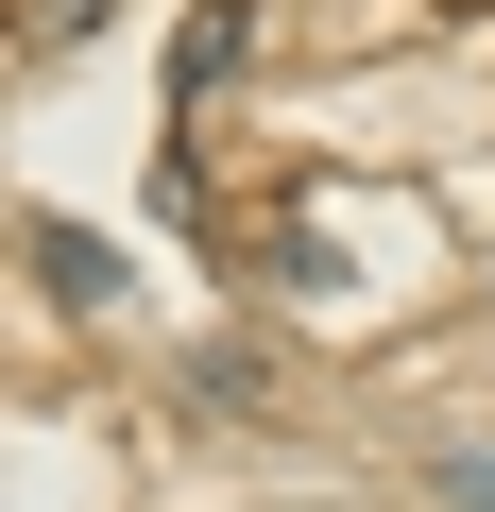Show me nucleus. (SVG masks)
<instances>
[{
  "mask_svg": "<svg viewBox=\"0 0 495 512\" xmlns=\"http://www.w3.org/2000/svg\"><path fill=\"white\" fill-rule=\"evenodd\" d=\"M222 69H239V0H205V18H188V52H171V86H188V103H205V86H222Z\"/></svg>",
  "mask_w": 495,
  "mask_h": 512,
  "instance_id": "f03ea898",
  "label": "nucleus"
},
{
  "mask_svg": "<svg viewBox=\"0 0 495 512\" xmlns=\"http://www.w3.org/2000/svg\"><path fill=\"white\" fill-rule=\"evenodd\" d=\"M35 274H52L69 308H103V291H120V274H103V239H86V222H35Z\"/></svg>",
  "mask_w": 495,
  "mask_h": 512,
  "instance_id": "f257e3e1",
  "label": "nucleus"
}]
</instances>
